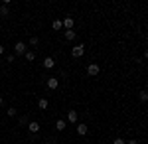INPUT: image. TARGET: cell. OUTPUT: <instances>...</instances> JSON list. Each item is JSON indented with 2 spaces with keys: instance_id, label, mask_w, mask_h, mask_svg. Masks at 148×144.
Returning <instances> with one entry per match:
<instances>
[{
  "instance_id": "12",
  "label": "cell",
  "mask_w": 148,
  "mask_h": 144,
  "mask_svg": "<svg viewBox=\"0 0 148 144\" xmlns=\"http://www.w3.org/2000/svg\"><path fill=\"white\" fill-rule=\"evenodd\" d=\"M51 28H53V30H61V28H63V22H61V20H53V22H51Z\"/></svg>"
},
{
  "instance_id": "21",
  "label": "cell",
  "mask_w": 148,
  "mask_h": 144,
  "mask_svg": "<svg viewBox=\"0 0 148 144\" xmlns=\"http://www.w3.org/2000/svg\"><path fill=\"white\" fill-rule=\"evenodd\" d=\"M14 57H16V56H6V61H8V63H12V61H14Z\"/></svg>"
},
{
  "instance_id": "25",
  "label": "cell",
  "mask_w": 148,
  "mask_h": 144,
  "mask_svg": "<svg viewBox=\"0 0 148 144\" xmlns=\"http://www.w3.org/2000/svg\"><path fill=\"white\" fill-rule=\"evenodd\" d=\"M2 105H4V99H2V97H0V107H2Z\"/></svg>"
},
{
  "instance_id": "2",
  "label": "cell",
  "mask_w": 148,
  "mask_h": 144,
  "mask_svg": "<svg viewBox=\"0 0 148 144\" xmlns=\"http://www.w3.org/2000/svg\"><path fill=\"white\" fill-rule=\"evenodd\" d=\"M83 53H85V45H83V44L75 45V47L71 49V56H73V57H83Z\"/></svg>"
},
{
  "instance_id": "10",
  "label": "cell",
  "mask_w": 148,
  "mask_h": 144,
  "mask_svg": "<svg viewBox=\"0 0 148 144\" xmlns=\"http://www.w3.org/2000/svg\"><path fill=\"white\" fill-rule=\"evenodd\" d=\"M138 99H140V103H148V89H142L138 93Z\"/></svg>"
},
{
  "instance_id": "7",
  "label": "cell",
  "mask_w": 148,
  "mask_h": 144,
  "mask_svg": "<svg viewBox=\"0 0 148 144\" xmlns=\"http://www.w3.org/2000/svg\"><path fill=\"white\" fill-rule=\"evenodd\" d=\"M61 22H63V28H65V30H73V26H75V20H73L71 16H67V18L61 20Z\"/></svg>"
},
{
  "instance_id": "11",
  "label": "cell",
  "mask_w": 148,
  "mask_h": 144,
  "mask_svg": "<svg viewBox=\"0 0 148 144\" xmlns=\"http://www.w3.org/2000/svg\"><path fill=\"white\" fill-rule=\"evenodd\" d=\"M47 87H49V89H57V87H59V81H57L56 77H49V79H47Z\"/></svg>"
},
{
  "instance_id": "8",
  "label": "cell",
  "mask_w": 148,
  "mask_h": 144,
  "mask_svg": "<svg viewBox=\"0 0 148 144\" xmlns=\"http://www.w3.org/2000/svg\"><path fill=\"white\" fill-rule=\"evenodd\" d=\"M44 67H46V69H53V67H56V59H53V57H46V59H44Z\"/></svg>"
},
{
  "instance_id": "1",
  "label": "cell",
  "mask_w": 148,
  "mask_h": 144,
  "mask_svg": "<svg viewBox=\"0 0 148 144\" xmlns=\"http://www.w3.org/2000/svg\"><path fill=\"white\" fill-rule=\"evenodd\" d=\"M99 73H101V67L97 65V63H89V67H87V75L95 77V75H99Z\"/></svg>"
},
{
  "instance_id": "26",
  "label": "cell",
  "mask_w": 148,
  "mask_h": 144,
  "mask_svg": "<svg viewBox=\"0 0 148 144\" xmlns=\"http://www.w3.org/2000/svg\"><path fill=\"white\" fill-rule=\"evenodd\" d=\"M146 42H148V34H146Z\"/></svg>"
},
{
  "instance_id": "9",
  "label": "cell",
  "mask_w": 148,
  "mask_h": 144,
  "mask_svg": "<svg viewBox=\"0 0 148 144\" xmlns=\"http://www.w3.org/2000/svg\"><path fill=\"white\" fill-rule=\"evenodd\" d=\"M65 126H67V121H63V119L61 121H56V130L61 132V130H65Z\"/></svg>"
},
{
  "instance_id": "27",
  "label": "cell",
  "mask_w": 148,
  "mask_h": 144,
  "mask_svg": "<svg viewBox=\"0 0 148 144\" xmlns=\"http://www.w3.org/2000/svg\"><path fill=\"white\" fill-rule=\"evenodd\" d=\"M44 144H51V142H44Z\"/></svg>"
},
{
  "instance_id": "15",
  "label": "cell",
  "mask_w": 148,
  "mask_h": 144,
  "mask_svg": "<svg viewBox=\"0 0 148 144\" xmlns=\"http://www.w3.org/2000/svg\"><path fill=\"white\" fill-rule=\"evenodd\" d=\"M65 40H69V42L75 40V32L73 30H65Z\"/></svg>"
},
{
  "instance_id": "24",
  "label": "cell",
  "mask_w": 148,
  "mask_h": 144,
  "mask_svg": "<svg viewBox=\"0 0 148 144\" xmlns=\"http://www.w3.org/2000/svg\"><path fill=\"white\" fill-rule=\"evenodd\" d=\"M128 144H138V140H128Z\"/></svg>"
},
{
  "instance_id": "14",
  "label": "cell",
  "mask_w": 148,
  "mask_h": 144,
  "mask_svg": "<svg viewBox=\"0 0 148 144\" xmlns=\"http://www.w3.org/2000/svg\"><path fill=\"white\" fill-rule=\"evenodd\" d=\"M38 107H40L42 111H46V109H47V99H40V101H38Z\"/></svg>"
},
{
  "instance_id": "16",
  "label": "cell",
  "mask_w": 148,
  "mask_h": 144,
  "mask_svg": "<svg viewBox=\"0 0 148 144\" xmlns=\"http://www.w3.org/2000/svg\"><path fill=\"white\" fill-rule=\"evenodd\" d=\"M18 122H20L22 126H28V122H30V121H28V117H20V121H18Z\"/></svg>"
},
{
  "instance_id": "6",
  "label": "cell",
  "mask_w": 148,
  "mask_h": 144,
  "mask_svg": "<svg viewBox=\"0 0 148 144\" xmlns=\"http://www.w3.org/2000/svg\"><path fill=\"white\" fill-rule=\"evenodd\" d=\"M87 132H89V126L83 124V122H77V134H79V136H85Z\"/></svg>"
},
{
  "instance_id": "5",
  "label": "cell",
  "mask_w": 148,
  "mask_h": 144,
  "mask_svg": "<svg viewBox=\"0 0 148 144\" xmlns=\"http://www.w3.org/2000/svg\"><path fill=\"white\" fill-rule=\"evenodd\" d=\"M28 130H30L32 134L40 132V122H38V121H30V122H28Z\"/></svg>"
},
{
  "instance_id": "17",
  "label": "cell",
  "mask_w": 148,
  "mask_h": 144,
  "mask_svg": "<svg viewBox=\"0 0 148 144\" xmlns=\"http://www.w3.org/2000/svg\"><path fill=\"white\" fill-rule=\"evenodd\" d=\"M0 14H2V16H8V14H10L8 6H2V8H0Z\"/></svg>"
},
{
  "instance_id": "29",
  "label": "cell",
  "mask_w": 148,
  "mask_h": 144,
  "mask_svg": "<svg viewBox=\"0 0 148 144\" xmlns=\"http://www.w3.org/2000/svg\"><path fill=\"white\" fill-rule=\"evenodd\" d=\"M0 32H2V30H0Z\"/></svg>"
},
{
  "instance_id": "4",
  "label": "cell",
  "mask_w": 148,
  "mask_h": 144,
  "mask_svg": "<svg viewBox=\"0 0 148 144\" xmlns=\"http://www.w3.org/2000/svg\"><path fill=\"white\" fill-rule=\"evenodd\" d=\"M67 122H73V124H77V122H79V115H77V111H73V109H71V111L67 112Z\"/></svg>"
},
{
  "instance_id": "19",
  "label": "cell",
  "mask_w": 148,
  "mask_h": 144,
  "mask_svg": "<svg viewBox=\"0 0 148 144\" xmlns=\"http://www.w3.org/2000/svg\"><path fill=\"white\" fill-rule=\"evenodd\" d=\"M8 117H16V107H10L8 109Z\"/></svg>"
},
{
  "instance_id": "23",
  "label": "cell",
  "mask_w": 148,
  "mask_h": 144,
  "mask_svg": "<svg viewBox=\"0 0 148 144\" xmlns=\"http://www.w3.org/2000/svg\"><path fill=\"white\" fill-rule=\"evenodd\" d=\"M142 57H144V59H148V49L144 51V53H142Z\"/></svg>"
},
{
  "instance_id": "18",
  "label": "cell",
  "mask_w": 148,
  "mask_h": 144,
  "mask_svg": "<svg viewBox=\"0 0 148 144\" xmlns=\"http://www.w3.org/2000/svg\"><path fill=\"white\" fill-rule=\"evenodd\" d=\"M30 44H32V45H38V44H40V40H38L36 36H32V38H30Z\"/></svg>"
},
{
  "instance_id": "28",
  "label": "cell",
  "mask_w": 148,
  "mask_h": 144,
  "mask_svg": "<svg viewBox=\"0 0 148 144\" xmlns=\"http://www.w3.org/2000/svg\"><path fill=\"white\" fill-rule=\"evenodd\" d=\"M0 75H2V71H0Z\"/></svg>"
},
{
  "instance_id": "3",
  "label": "cell",
  "mask_w": 148,
  "mask_h": 144,
  "mask_svg": "<svg viewBox=\"0 0 148 144\" xmlns=\"http://www.w3.org/2000/svg\"><path fill=\"white\" fill-rule=\"evenodd\" d=\"M14 51H16V56H24V53L28 51V49H26V44H24V42H16Z\"/></svg>"
},
{
  "instance_id": "22",
  "label": "cell",
  "mask_w": 148,
  "mask_h": 144,
  "mask_svg": "<svg viewBox=\"0 0 148 144\" xmlns=\"http://www.w3.org/2000/svg\"><path fill=\"white\" fill-rule=\"evenodd\" d=\"M0 56H4V45H0Z\"/></svg>"
},
{
  "instance_id": "20",
  "label": "cell",
  "mask_w": 148,
  "mask_h": 144,
  "mask_svg": "<svg viewBox=\"0 0 148 144\" xmlns=\"http://www.w3.org/2000/svg\"><path fill=\"white\" fill-rule=\"evenodd\" d=\"M113 144H125V138H114Z\"/></svg>"
},
{
  "instance_id": "13",
  "label": "cell",
  "mask_w": 148,
  "mask_h": 144,
  "mask_svg": "<svg viewBox=\"0 0 148 144\" xmlns=\"http://www.w3.org/2000/svg\"><path fill=\"white\" fill-rule=\"evenodd\" d=\"M24 57H26V61H34V59H36V53H34V51H26V53H24Z\"/></svg>"
}]
</instances>
